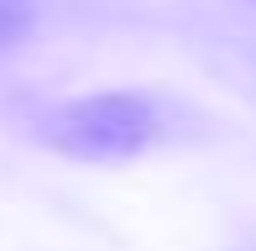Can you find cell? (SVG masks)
I'll list each match as a JSON object with an SVG mask.
<instances>
[{"label":"cell","instance_id":"cell-2","mask_svg":"<svg viewBox=\"0 0 256 251\" xmlns=\"http://www.w3.org/2000/svg\"><path fill=\"white\" fill-rule=\"evenodd\" d=\"M26 26H32L26 0H0V52H6V48H16Z\"/></svg>","mask_w":256,"mask_h":251},{"label":"cell","instance_id":"cell-1","mask_svg":"<svg viewBox=\"0 0 256 251\" xmlns=\"http://www.w3.org/2000/svg\"><path fill=\"white\" fill-rule=\"evenodd\" d=\"M37 136L78 162H126L157 142V110L146 94H89L48 110Z\"/></svg>","mask_w":256,"mask_h":251}]
</instances>
